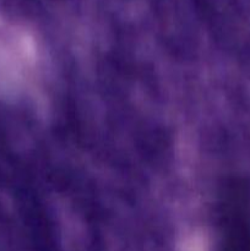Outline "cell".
Instances as JSON below:
<instances>
[{
    "label": "cell",
    "mask_w": 250,
    "mask_h": 251,
    "mask_svg": "<svg viewBox=\"0 0 250 251\" xmlns=\"http://www.w3.org/2000/svg\"><path fill=\"white\" fill-rule=\"evenodd\" d=\"M39 65L34 42L14 31H0V96L15 98L33 83Z\"/></svg>",
    "instance_id": "1"
}]
</instances>
